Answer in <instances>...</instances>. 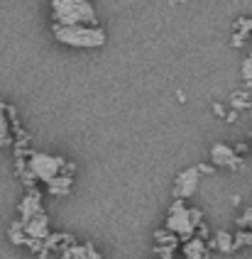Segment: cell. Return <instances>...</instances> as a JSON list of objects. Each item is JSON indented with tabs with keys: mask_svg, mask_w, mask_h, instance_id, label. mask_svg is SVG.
<instances>
[{
	"mask_svg": "<svg viewBox=\"0 0 252 259\" xmlns=\"http://www.w3.org/2000/svg\"><path fill=\"white\" fill-rule=\"evenodd\" d=\"M52 15H54V25H91L96 27L98 17L89 0H52Z\"/></svg>",
	"mask_w": 252,
	"mask_h": 259,
	"instance_id": "obj_1",
	"label": "cell"
},
{
	"mask_svg": "<svg viewBox=\"0 0 252 259\" xmlns=\"http://www.w3.org/2000/svg\"><path fill=\"white\" fill-rule=\"evenodd\" d=\"M54 37L57 42L66 44V47H76V49H96L105 44V32L101 27H91V25H54Z\"/></svg>",
	"mask_w": 252,
	"mask_h": 259,
	"instance_id": "obj_2",
	"label": "cell"
},
{
	"mask_svg": "<svg viewBox=\"0 0 252 259\" xmlns=\"http://www.w3.org/2000/svg\"><path fill=\"white\" fill-rule=\"evenodd\" d=\"M64 169H66L64 157H57V154H45V152H32L30 161H27V174H25V179H27V184H32L34 179H39V181L49 184L52 179L61 176Z\"/></svg>",
	"mask_w": 252,
	"mask_h": 259,
	"instance_id": "obj_3",
	"label": "cell"
},
{
	"mask_svg": "<svg viewBox=\"0 0 252 259\" xmlns=\"http://www.w3.org/2000/svg\"><path fill=\"white\" fill-rule=\"evenodd\" d=\"M166 230L179 235L181 240H191L193 230H196V225H193L191 220V208H184V201H179L169 208V218H166Z\"/></svg>",
	"mask_w": 252,
	"mask_h": 259,
	"instance_id": "obj_4",
	"label": "cell"
},
{
	"mask_svg": "<svg viewBox=\"0 0 252 259\" xmlns=\"http://www.w3.org/2000/svg\"><path fill=\"white\" fill-rule=\"evenodd\" d=\"M211 159H213L216 166H228V169H240L242 166L240 154L228 144H213L211 147Z\"/></svg>",
	"mask_w": 252,
	"mask_h": 259,
	"instance_id": "obj_5",
	"label": "cell"
},
{
	"mask_svg": "<svg viewBox=\"0 0 252 259\" xmlns=\"http://www.w3.org/2000/svg\"><path fill=\"white\" fill-rule=\"evenodd\" d=\"M198 166H191V169H186V171H181L177 176V188H174V196H177L179 201H184V198H189L196 193V186H198Z\"/></svg>",
	"mask_w": 252,
	"mask_h": 259,
	"instance_id": "obj_6",
	"label": "cell"
},
{
	"mask_svg": "<svg viewBox=\"0 0 252 259\" xmlns=\"http://www.w3.org/2000/svg\"><path fill=\"white\" fill-rule=\"evenodd\" d=\"M42 213V205H39V191H34L32 188L30 193L22 198V203H20V215H22V225L25 223H30L34 215H39Z\"/></svg>",
	"mask_w": 252,
	"mask_h": 259,
	"instance_id": "obj_7",
	"label": "cell"
},
{
	"mask_svg": "<svg viewBox=\"0 0 252 259\" xmlns=\"http://www.w3.org/2000/svg\"><path fill=\"white\" fill-rule=\"evenodd\" d=\"M25 235L32 240H47L49 237V220H47L45 213L34 215L30 223H25Z\"/></svg>",
	"mask_w": 252,
	"mask_h": 259,
	"instance_id": "obj_8",
	"label": "cell"
},
{
	"mask_svg": "<svg viewBox=\"0 0 252 259\" xmlns=\"http://www.w3.org/2000/svg\"><path fill=\"white\" fill-rule=\"evenodd\" d=\"M71 184H74V176H57V179H52L49 184H47V191L52 193V196H66L69 191H71Z\"/></svg>",
	"mask_w": 252,
	"mask_h": 259,
	"instance_id": "obj_9",
	"label": "cell"
},
{
	"mask_svg": "<svg viewBox=\"0 0 252 259\" xmlns=\"http://www.w3.org/2000/svg\"><path fill=\"white\" fill-rule=\"evenodd\" d=\"M181 252H184V259H201L203 252H206V245H203L201 237H198V240H189Z\"/></svg>",
	"mask_w": 252,
	"mask_h": 259,
	"instance_id": "obj_10",
	"label": "cell"
},
{
	"mask_svg": "<svg viewBox=\"0 0 252 259\" xmlns=\"http://www.w3.org/2000/svg\"><path fill=\"white\" fill-rule=\"evenodd\" d=\"M5 110H8V105H5V101L0 98V147H5V144L13 142V137H10V125H8V117H5Z\"/></svg>",
	"mask_w": 252,
	"mask_h": 259,
	"instance_id": "obj_11",
	"label": "cell"
},
{
	"mask_svg": "<svg viewBox=\"0 0 252 259\" xmlns=\"http://www.w3.org/2000/svg\"><path fill=\"white\" fill-rule=\"evenodd\" d=\"M216 247L221 252H235V235H230L228 230H221L216 235Z\"/></svg>",
	"mask_w": 252,
	"mask_h": 259,
	"instance_id": "obj_12",
	"label": "cell"
},
{
	"mask_svg": "<svg viewBox=\"0 0 252 259\" xmlns=\"http://www.w3.org/2000/svg\"><path fill=\"white\" fill-rule=\"evenodd\" d=\"M240 76H242V81H245L247 86H252V54L242 61V66H240Z\"/></svg>",
	"mask_w": 252,
	"mask_h": 259,
	"instance_id": "obj_13",
	"label": "cell"
},
{
	"mask_svg": "<svg viewBox=\"0 0 252 259\" xmlns=\"http://www.w3.org/2000/svg\"><path fill=\"white\" fill-rule=\"evenodd\" d=\"M247 245H252V230L235 232V249L237 247H247Z\"/></svg>",
	"mask_w": 252,
	"mask_h": 259,
	"instance_id": "obj_14",
	"label": "cell"
},
{
	"mask_svg": "<svg viewBox=\"0 0 252 259\" xmlns=\"http://www.w3.org/2000/svg\"><path fill=\"white\" fill-rule=\"evenodd\" d=\"M237 228L240 230H252V208H247L242 215L237 218Z\"/></svg>",
	"mask_w": 252,
	"mask_h": 259,
	"instance_id": "obj_15",
	"label": "cell"
},
{
	"mask_svg": "<svg viewBox=\"0 0 252 259\" xmlns=\"http://www.w3.org/2000/svg\"><path fill=\"white\" fill-rule=\"evenodd\" d=\"M233 105H235V108H247L250 101H247V96H245V93H237L235 98H233Z\"/></svg>",
	"mask_w": 252,
	"mask_h": 259,
	"instance_id": "obj_16",
	"label": "cell"
},
{
	"mask_svg": "<svg viewBox=\"0 0 252 259\" xmlns=\"http://www.w3.org/2000/svg\"><path fill=\"white\" fill-rule=\"evenodd\" d=\"M86 259H101V254H98V252H96V247L91 245H86Z\"/></svg>",
	"mask_w": 252,
	"mask_h": 259,
	"instance_id": "obj_17",
	"label": "cell"
},
{
	"mask_svg": "<svg viewBox=\"0 0 252 259\" xmlns=\"http://www.w3.org/2000/svg\"><path fill=\"white\" fill-rule=\"evenodd\" d=\"M198 171H203V174H211V171H213V169H211V166H206V164H201V166H198Z\"/></svg>",
	"mask_w": 252,
	"mask_h": 259,
	"instance_id": "obj_18",
	"label": "cell"
},
{
	"mask_svg": "<svg viewBox=\"0 0 252 259\" xmlns=\"http://www.w3.org/2000/svg\"><path fill=\"white\" fill-rule=\"evenodd\" d=\"M250 140H252V130H250Z\"/></svg>",
	"mask_w": 252,
	"mask_h": 259,
	"instance_id": "obj_19",
	"label": "cell"
}]
</instances>
